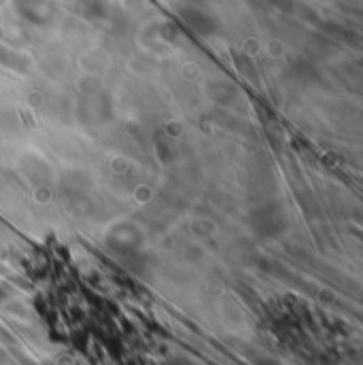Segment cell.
<instances>
[{"label": "cell", "instance_id": "1", "mask_svg": "<svg viewBox=\"0 0 363 365\" xmlns=\"http://www.w3.org/2000/svg\"><path fill=\"white\" fill-rule=\"evenodd\" d=\"M247 225L257 240H276L289 227L287 208L278 200H266L247 212Z\"/></svg>", "mask_w": 363, "mask_h": 365}, {"label": "cell", "instance_id": "2", "mask_svg": "<svg viewBox=\"0 0 363 365\" xmlns=\"http://www.w3.org/2000/svg\"><path fill=\"white\" fill-rule=\"evenodd\" d=\"M106 247H108L115 255H119V257L132 262L134 257L140 255L143 236H140V232H138L134 225H130V223H119V225H115V227L108 232V236H106Z\"/></svg>", "mask_w": 363, "mask_h": 365}, {"label": "cell", "instance_id": "3", "mask_svg": "<svg viewBox=\"0 0 363 365\" xmlns=\"http://www.w3.org/2000/svg\"><path fill=\"white\" fill-rule=\"evenodd\" d=\"M179 15L185 21V26L200 36H213L219 32V19L210 11H206L198 4H185L179 9Z\"/></svg>", "mask_w": 363, "mask_h": 365}, {"label": "cell", "instance_id": "4", "mask_svg": "<svg viewBox=\"0 0 363 365\" xmlns=\"http://www.w3.org/2000/svg\"><path fill=\"white\" fill-rule=\"evenodd\" d=\"M15 11L32 26H47L56 17V6L49 0H15Z\"/></svg>", "mask_w": 363, "mask_h": 365}, {"label": "cell", "instance_id": "5", "mask_svg": "<svg viewBox=\"0 0 363 365\" xmlns=\"http://www.w3.org/2000/svg\"><path fill=\"white\" fill-rule=\"evenodd\" d=\"M79 13L90 21H104L111 13L108 0H79Z\"/></svg>", "mask_w": 363, "mask_h": 365}, {"label": "cell", "instance_id": "6", "mask_svg": "<svg viewBox=\"0 0 363 365\" xmlns=\"http://www.w3.org/2000/svg\"><path fill=\"white\" fill-rule=\"evenodd\" d=\"M164 365H191L187 359H183V357H177V359H170V361H166Z\"/></svg>", "mask_w": 363, "mask_h": 365}, {"label": "cell", "instance_id": "7", "mask_svg": "<svg viewBox=\"0 0 363 365\" xmlns=\"http://www.w3.org/2000/svg\"><path fill=\"white\" fill-rule=\"evenodd\" d=\"M4 297H6V291H4V289H2V287H0V302H2V299H4Z\"/></svg>", "mask_w": 363, "mask_h": 365}, {"label": "cell", "instance_id": "8", "mask_svg": "<svg viewBox=\"0 0 363 365\" xmlns=\"http://www.w3.org/2000/svg\"><path fill=\"white\" fill-rule=\"evenodd\" d=\"M189 2H200V0H189Z\"/></svg>", "mask_w": 363, "mask_h": 365}]
</instances>
